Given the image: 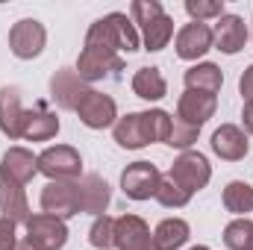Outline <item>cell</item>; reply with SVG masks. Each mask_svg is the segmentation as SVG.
<instances>
[{
  "instance_id": "obj_1",
  "label": "cell",
  "mask_w": 253,
  "mask_h": 250,
  "mask_svg": "<svg viewBox=\"0 0 253 250\" xmlns=\"http://www.w3.org/2000/svg\"><path fill=\"white\" fill-rule=\"evenodd\" d=\"M168 132H171V115L165 109H147V112H129L124 118H118L112 126V135L115 141L124 147V150H138L144 144H153V141H168Z\"/></svg>"
},
{
  "instance_id": "obj_2",
  "label": "cell",
  "mask_w": 253,
  "mask_h": 250,
  "mask_svg": "<svg viewBox=\"0 0 253 250\" xmlns=\"http://www.w3.org/2000/svg\"><path fill=\"white\" fill-rule=\"evenodd\" d=\"M138 42L141 39L135 33V24L124 12L103 15L85 33V47H100V50H109V53H121V50L132 53V50H138Z\"/></svg>"
},
{
  "instance_id": "obj_3",
  "label": "cell",
  "mask_w": 253,
  "mask_h": 250,
  "mask_svg": "<svg viewBox=\"0 0 253 250\" xmlns=\"http://www.w3.org/2000/svg\"><path fill=\"white\" fill-rule=\"evenodd\" d=\"M129 15H132V24H138V30H141L144 50L159 53L162 47H168V42L174 36V18L162 9L159 0H132Z\"/></svg>"
},
{
  "instance_id": "obj_4",
  "label": "cell",
  "mask_w": 253,
  "mask_h": 250,
  "mask_svg": "<svg viewBox=\"0 0 253 250\" xmlns=\"http://www.w3.org/2000/svg\"><path fill=\"white\" fill-rule=\"evenodd\" d=\"M39 174H44L50 183H74L83 174V156L71 144L44 147L39 153Z\"/></svg>"
},
{
  "instance_id": "obj_5",
  "label": "cell",
  "mask_w": 253,
  "mask_h": 250,
  "mask_svg": "<svg viewBox=\"0 0 253 250\" xmlns=\"http://www.w3.org/2000/svg\"><path fill=\"white\" fill-rule=\"evenodd\" d=\"M168 177H171L177 186H183L189 194H194V191L206 188V183L212 180V165H209V159H206L203 153H197V150H183V153L177 156V162L171 165Z\"/></svg>"
},
{
  "instance_id": "obj_6",
  "label": "cell",
  "mask_w": 253,
  "mask_h": 250,
  "mask_svg": "<svg viewBox=\"0 0 253 250\" xmlns=\"http://www.w3.org/2000/svg\"><path fill=\"white\" fill-rule=\"evenodd\" d=\"M124 59L121 53H109L100 47H83L80 59H77V74L85 83H97V80H121Z\"/></svg>"
},
{
  "instance_id": "obj_7",
  "label": "cell",
  "mask_w": 253,
  "mask_h": 250,
  "mask_svg": "<svg viewBox=\"0 0 253 250\" xmlns=\"http://www.w3.org/2000/svg\"><path fill=\"white\" fill-rule=\"evenodd\" d=\"M44 44H47V30H44L42 21L21 18L18 24H12V30H9V47H12V53L18 59H36V56H42Z\"/></svg>"
},
{
  "instance_id": "obj_8",
  "label": "cell",
  "mask_w": 253,
  "mask_h": 250,
  "mask_svg": "<svg viewBox=\"0 0 253 250\" xmlns=\"http://www.w3.org/2000/svg\"><path fill=\"white\" fill-rule=\"evenodd\" d=\"M27 227V242L36 250H62L68 242V227L65 221L53 218V215H30Z\"/></svg>"
},
{
  "instance_id": "obj_9",
  "label": "cell",
  "mask_w": 253,
  "mask_h": 250,
  "mask_svg": "<svg viewBox=\"0 0 253 250\" xmlns=\"http://www.w3.org/2000/svg\"><path fill=\"white\" fill-rule=\"evenodd\" d=\"M162 183V174L153 162H132L121 174V188L132 200H150L156 197V188Z\"/></svg>"
},
{
  "instance_id": "obj_10",
  "label": "cell",
  "mask_w": 253,
  "mask_h": 250,
  "mask_svg": "<svg viewBox=\"0 0 253 250\" xmlns=\"http://www.w3.org/2000/svg\"><path fill=\"white\" fill-rule=\"evenodd\" d=\"M77 115H80V121L88 126V129H103V126H115V121H118V106H115V100L109 94L88 88L85 97L77 106Z\"/></svg>"
},
{
  "instance_id": "obj_11",
  "label": "cell",
  "mask_w": 253,
  "mask_h": 250,
  "mask_svg": "<svg viewBox=\"0 0 253 250\" xmlns=\"http://www.w3.org/2000/svg\"><path fill=\"white\" fill-rule=\"evenodd\" d=\"M42 209L44 215L53 218H74L80 215V191H77V180L74 183H47L42 191Z\"/></svg>"
},
{
  "instance_id": "obj_12",
  "label": "cell",
  "mask_w": 253,
  "mask_h": 250,
  "mask_svg": "<svg viewBox=\"0 0 253 250\" xmlns=\"http://www.w3.org/2000/svg\"><path fill=\"white\" fill-rule=\"evenodd\" d=\"M39 174V156H33L27 147H9L0 159V183L27 186Z\"/></svg>"
},
{
  "instance_id": "obj_13",
  "label": "cell",
  "mask_w": 253,
  "mask_h": 250,
  "mask_svg": "<svg viewBox=\"0 0 253 250\" xmlns=\"http://www.w3.org/2000/svg\"><path fill=\"white\" fill-rule=\"evenodd\" d=\"M115 248L118 250H156V242L150 236V227L138 215H121L115 218Z\"/></svg>"
},
{
  "instance_id": "obj_14",
  "label": "cell",
  "mask_w": 253,
  "mask_h": 250,
  "mask_svg": "<svg viewBox=\"0 0 253 250\" xmlns=\"http://www.w3.org/2000/svg\"><path fill=\"white\" fill-rule=\"evenodd\" d=\"M85 91H88V85L77 74V68H59L50 77V97L56 100L59 109H74L77 112V106L85 97Z\"/></svg>"
},
{
  "instance_id": "obj_15",
  "label": "cell",
  "mask_w": 253,
  "mask_h": 250,
  "mask_svg": "<svg viewBox=\"0 0 253 250\" xmlns=\"http://www.w3.org/2000/svg\"><path fill=\"white\" fill-rule=\"evenodd\" d=\"M212 44H215V50H221L227 56H236L239 50H245V44H248V24H245V18L224 12L218 18L215 30H212Z\"/></svg>"
},
{
  "instance_id": "obj_16",
  "label": "cell",
  "mask_w": 253,
  "mask_h": 250,
  "mask_svg": "<svg viewBox=\"0 0 253 250\" xmlns=\"http://www.w3.org/2000/svg\"><path fill=\"white\" fill-rule=\"evenodd\" d=\"M174 47H177V56L186 59V62H194V59L206 56L212 50V27L200 24V21H191L177 33Z\"/></svg>"
},
{
  "instance_id": "obj_17",
  "label": "cell",
  "mask_w": 253,
  "mask_h": 250,
  "mask_svg": "<svg viewBox=\"0 0 253 250\" xmlns=\"http://www.w3.org/2000/svg\"><path fill=\"white\" fill-rule=\"evenodd\" d=\"M212 153L221 156L224 162H239L248 156L251 150V141H248V132L236 124H221L212 132Z\"/></svg>"
},
{
  "instance_id": "obj_18",
  "label": "cell",
  "mask_w": 253,
  "mask_h": 250,
  "mask_svg": "<svg viewBox=\"0 0 253 250\" xmlns=\"http://www.w3.org/2000/svg\"><path fill=\"white\" fill-rule=\"evenodd\" d=\"M215 109H218V97L215 94H203V91H189L186 88L180 94V100H177V118L197 126V129L215 115Z\"/></svg>"
},
{
  "instance_id": "obj_19",
  "label": "cell",
  "mask_w": 253,
  "mask_h": 250,
  "mask_svg": "<svg viewBox=\"0 0 253 250\" xmlns=\"http://www.w3.org/2000/svg\"><path fill=\"white\" fill-rule=\"evenodd\" d=\"M77 191H80V212H88L94 218L106 215L109 206V183L100 174H83L77 180Z\"/></svg>"
},
{
  "instance_id": "obj_20",
  "label": "cell",
  "mask_w": 253,
  "mask_h": 250,
  "mask_svg": "<svg viewBox=\"0 0 253 250\" xmlns=\"http://www.w3.org/2000/svg\"><path fill=\"white\" fill-rule=\"evenodd\" d=\"M56 132H59V118L44 103H39L36 109L24 112V118H21V138H27V141H50Z\"/></svg>"
},
{
  "instance_id": "obj_21",
  "label": "cell",
  "mask_w": 253,
  "mask_h": 250,
  "mask_svg": "<svg viewBox=\"0 0 253 250\" xmlns=\"http://www.w3.org/2000/svg\"><path fill=\"white\" fill-rule=\"evenodd\" d=\"M24 106H21V91L15 85H3L0 88V132L9 138H21V118H24Z\"/></svg>"
},
{
  "instance_id": "obj_22",
  "label": "cell",
  "mask_w": 253,
  "mask_h": 250,
  "mask_svg": "<svg viewBox=\"0 0 253 250\" xmlns=\"http://www.w3.org/2000/svg\"><path fill=\"white\" fill-rule=\"evenodd\" d=\"M186 88L189 91H203V94H218L224 85V74L215 62H197L186 71Z\"/></svg>"
},
{
  "instance_id": "obj_23",
  "label": "cell",
  "mask_w": 253,
  "mask_h": 250,
  "mask_svg": "<svg viewBox=\"0 0 253 250\" xmlns=\"http://www.w3.org/2000/svg\"><path fill=\"white\" fill-rule=\"evenodd\" d=\"M0 212H3V218H9L12 224H27V221H30V203H27L24 186L0 183Z\"/></svg>"
},
{
  "instance_id": "obj_24",
  "label": "cell",
  "mask_w": 253,
  "mask_h": 250,
  "mask_svg": "<svg viewBox=\"0 0 253 250\" xmlns=\"http://www.w3.org/2000/svg\"><path fill=\"white\" fill-rule=\"evenodd\" d=\"M132 91L141 100H162L168 94V83L159 68H138L132 77Z\"/></svg>"
},
{
  "instance_id": "obj_25",
  "label": "cell",
  "mask_w": 253,
  "mask_h": 250,
  "mask_svg": "<svg viewBox=\"0 0 253 250\" xmlns=\"http://www.w3.org/2000/svg\"><path fill=\"white\" fill-rule=\"evenodd\" d=\"M191 230L183 218H165L156 233H153V242H156V250H180L186 242H189Z\"/></svg>"
},
{
  "instance_id": "obj_26",
  "label": "cell",
  "mask_w": 253,
  "mask_h": 250,
  "mask_svg": "<svg viewBox=\"0 0 253 250\" xmlns=\"http://www.w3.org/2000/svg\"><path fill=\"white\" fill-rule=\"evenodd\" d=\"M224 209L233 212V215L253 212V186L242 183V180L227 183V188H224Z\"/></svg>"
},
{
  "instance_id": "obj_27",
  "label": "cell",
  "mask_w": 253,
  "mask_h": 250,
  "mask_svg": "<svg viewBox=\"0 0 253 250\" xmlns=\"http://www.w3.org/2000/svg\"><path fill=\"white\" fill-rule=\"evenodd\" d=\"M224 245L230 250H253V221L236 218L224 227Z\"/></svg>"
},
{
  "instance_id": "obj_28",
  "label": "cell",
  "mask_w": 253,
  "mask_h": 250,
  "mask_svg": "<svg viewBox=\"0 0 253 250\" xmlns=\"http://www.w3.org/2000/svg\"><path fill=\"white\" fill-rule=\"evenodd\" d=\"M156 200H159L165 209H180V206H186L191 200V194L183 186H177L168 174H162V183L156 188Z\"/></svg>"
},
{
  "instance_id": "obj_29",
  "label": "cell",
  "mask_w": 253,
  "mask_h": 250,
  "mask_svg": "<svg viewBox=\"0 0 253 250\" xmlns=\"http://www.w3.org/2000/svg\"><path fill=\"white\" fill-rule=\"evenodd\" d=\"M88 242H91V248H97V250L115 248V218H109V215L94 218V224L88 230Z\"/></svg>"
},
{
  "instance_id": "obj_30",
  "label": "cell",
  "mask_w": 253,
  "mask_h": 250,
  "mask_svg": "<svg viewBox=\"0 0 253 250\" xmlns=\"http://www.w3.org/2000/svg\"><path fill=\"white\" fill-rule=\"evenodd\" d=\"M197 126L186 124V121H180V118H171V132H168V147H177V150H189L191 144L197 141Z\"/></svg>"
},
{
  "instance_id": "obj_31",
  "label": "cell",
  "mask_w": 253,
  "mask_h": 250,
  "mask_svg": "<svg viewBox=\"0 0 253 250\" xmlns=\"http://www.w3.org/2000/svg\"><path fill=\"white\" fill-rule=\"evenodd\" d=\"M186 12L191 21H209V18H221L224 15V0H186Z\"/></svg>"
},
{
  "instance_id": "obj_32",
  "label": "cell",
  "mask_w": 253,
  "mask_h": 250,
  "mask_svg": "<svg viewBox=\"0 0 253 250\" xmlns=\"http://www.w3.org/2000/svg\"><path fill=\"white\" fill-rule=\"evenodd\" d=\"M18 224H12L9 218H0V250H15L18 248Z\"/></svg>"
},
{
  "instance_id": "obj_33",
  "label": "cell",
  "mask_w": 253,
  "mask_h": 250,
  "mask_svg": "<svg viewBox=\"0 0 253 250\" xmlns=\"http://www.w3.org/2000/svg\"><path fill=\"white\" fill-rule=\"evenodd\" d=\"M239 91H242L245 100H253V65H248V71L242 74V80H239Z\"/></svg>"
},
{
  "instance_id": "obj_34",
  "label": "cell",
  "mask_w": 253,
  "mask_h": 250,
  "mask_svg": "<svg viewBox=\"0 0 253 250\" xmlns=\"http://www.w3.org/2000/svg\"><path fill=\"white\" fill-rule=\"evenodd\" d=\"M242 121H245V129L253 135V100H245V109H242Z\"/></svg>"
},
{
  "instance_id": "obj_35",
  "label": "cell",
  "mask_w": 253,
  "mask_h": 250,
  "mask_svg": "<svg viewBox=\"0 0 253 250\" xmlns=\"http://www.w3.org/2000/svg\"><path fill=\"white\" fill-rule=\"evenodd\" d=\"M15 250H36V248H33V245H30V242L24 239V242H21V245H18V248H15Z\"/></svg>"
},
{
  "instance_id": "obj_36",
  "label": "cell",
  "mask_w": 253,
  "mask_h": 250,
  "mask_svg": "<svg viewBox=\"0 0 253 250\" xmlns=\"http://www.w3.org/2000/svg\"><path fill=\"white\" fill-rule=\"evenodd\" d=\"M189 250H209V248H203V245H197V248H189Z\"/></svg>"
}]
</instances>
